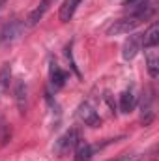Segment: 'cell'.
I'll return each mask as SVG.
<instances>
[{
  "label": "cell",
  "instance_id": "obj_1",
  "mask_svg": "<svg viewBox=\"0 0 159 161\" xmlns=\"http://www.w3.org/2000/svg\"><path fill=\"white\" fill-rule=\"evenodd\" d=\"M77 141H79V133H77V129H69V131H66V133L54 142V154H56L58 158L68 156L69 152H73Z\"/></svg>",
  "mask_w": 159,
  "mask_h": 161
},
{
  "label": "cell",
  "instance_id": "obj_2",
  "mask_svg": "<svg viewBox=\"0 0 159 161\" xmlns=\"http://www.w3.org/2000/svg\"><path fill=\"white\" fill-rule=\"evenodd\" d=\"M142 49V36H139V34H133V36H129L125 43H123V47H122V56L125 58V60H133L137 54H139V51Z\"/></svg>",
  "mask_w": 159,
  "mask_h": 161
},
{
  "label": "cell",
  "instance_id": "obj_3",
  "mask_svg": "<svg viewBox=\"0 0 159 161\" xmlns=\"http://www.w3.org/2000/svg\"><path fill=\"white\" fill-rule=\"evenodd\" d=\"M79 118L86 125H90V127H97L99 124H101V118H99V114L96 113V109L92 107V105H88V103H82L79 107Z\"/></svg>",
  "mask_w": 159,
  "mask_h": 161
},
{
  "label": "cell",
  "instance_id": "obj_4",
  "mask_svg": "<svg viewBox=\"0 0 159 161\" xmlns=\"http://www.w3.org/2000/svg\"><path fill=\"white\" fill-rule=\"evenodd\" d=\"M15 101H17V107H19V113L25 114L26 113V107H28V88L23 80H17L15 82Z\"/></svg>",
  "mask_w": 159,
  "mask_h": 161
},
{
  "label": "cell",
  "instance_id": "obj_5",
  "mask_svg": "<svg viewBox=\"0 0 159 161\" xmlns=\"http://www.w3.org/2000/svg\"><path fill=\"white\" fill-rule=\"evenodd\" d=\"M154 96H152V90H146L144 92V97H142V103H140V120L144 124H150L154 118Z\"/></svg>",
  "mask_w": 159,
  "mask_h": 161
},
{
  "label": "cell",
  "instance_id": "obj_6",
  "mask_svg": "<svg viewBox=\"0 0 159 161\" xmlns=\"http://www.w3.org/2000/svg\"><path fill=\"white\" fill-rule=\"evenodd\" d=\"M49 75H51V84L54 90L62 88L68 80V73L58 66V64H51V69H49Z\"/></svg>",
  "mask_w": 159,
  "mask_h": 161
},
{
  "label": "cell",
  "instance_id": "obj_7",
  "mask_svg": "<svg viewBox=\"0 0 159 161\" xmlns=\"http://www.w3.org/2000/svg\"><path fill=\"white\" fill-rule=\"evenodd\" d=\"M80 2H82V0H64V4L60 6V13H58V17H60L62 23L71 21V17L75 15L77 8L80 6Z\"/></svg>",
  "mask_w": 159,
  "mask_h": 161
},
{
  "label": "cell",
  "instance_id": "obj_8",
  "mask_svg": "<svg viewBox=\"0 0 159 161\" xmlns=\"http://www.w3.org/2000/svg\"><path fill=\"white\" fill-rule=\"evenodd\" d=\"M52 4H54V0H41L40 4H38V8L28 15V25H30V26H34L36 23H40L41 19H43V15L49 11V8H51Z\"/></svg>",
  "mask_w": 159,
  "mask_h": 161
},
{
  "label": "cell",
  "instance_id": "obj_9",
  "mask_svg": "<svg viewBox=\"0 0 159 161\" xmlns=\"http://www.w3.org/2000/svg\"><path fill=\"white\" fill-rule=\"evenodd\" d=\"M157 43H159V26L157 23H154L142 34V47L144 49H152V47H157Z\"/></svg>",
  "mask_w": 159,
  "mask_h": 161
},
{
  "label": "cell",
  "instance_id": "obj_10",
  "mask_svg": "<svg viewBox=\"0 0 159 161\" xmlns=\"http://www.w3.org/2000/svg\"><path fill=\"white\" fill-rule=\"evenodd\" d=\"M146 66H148V73L152 79H157L159 75V56L156 53V47L146 49Z\"/></svg>",
  "mask_w": 159,
  "mask_h": 161
},
{
  "label": "cell",
  "instance_id": "obj_11",
  "mask_svg": "<svg viewBox=\"0 0 159 161\" xmlns=\"http://www.w3.org/2000/svg\"><path fill=\"white\" fill-rule=\"evenodd\" d=\"M137 105V97H135V92L129 88V90H123L120 94V109L122 113H131Z\"/></svg>",
  "mask_w": 159,
  "mask_h": 161
},
{
  "label": "cell",
  "instance_id": "obj_12",
  "mask_svg": "<svg viewBox=\"0 0 159 161\" xmlns=\"http://www.w3.org/2000/svg\"><path fill=\"white\" fill-rule=\"evenodd\" d=\"M73 152H75V159H77V161H88L92 156H94V148H92L88 142L80 141V139L77 141V144H75Z\"/></svg>",
  "mask_w": 159,
  "mask_h": 161
},
{
  "label": "cell",
  "instance_id": "obj_13",
  "mask_svg": "<svg viewBox=\"0 0 159 161\" xmlns=\"http://www.w3.org/2000/svg\"><path fill=\"white\" fill-rule=\"evenodd\" d=\"M9 77H11V69L9 66L6 64L2 69H0V97L6 94V90L9 88Z\"/></svg>",
  "mask_w": 159,
  "mask_h": 161
},
{
  "label": "cell",
  "instance_id": "obj_14",
  "mask_svg": "<svg viewBox=\"0 0 159 161\" xmlns=\"http://www.w3.org/2000/svg\"><path fill=\"white\" fill-rule=\"evenodd\" d=\"M139 159H140L139 154H122V156L114 158V159H109V161H139Z\"/></svg>",
  "mask_w": 159,
  "mask_h": 161
},
{
  "label": "cell",
  "instance_id": "obj_15",
  "mask_svg": "<svg viewBox=\"0 0 159 161\" xmlns=\"http://www.w3.org/2000/svg\"><path fill=\"white\" fill-rule=\"evenodd\" d=\"M135 2H139V0H123V4H125V6H129V4H135Z\"/></svg>",
  "mask_w": 159,
  "mask_h": 161
}]
</instances>
